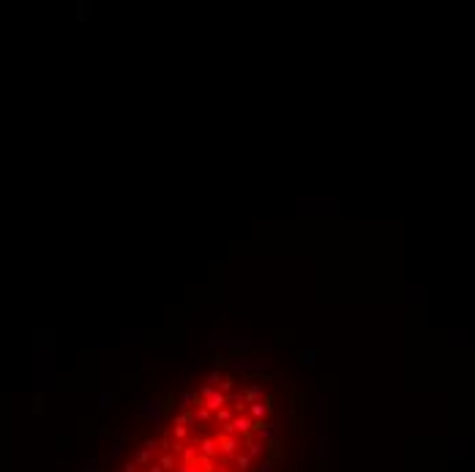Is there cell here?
<instances>
[{"label": "cell", "instance_id": "obj_1", "mask_svg": "<svg viewBox=\"0 0 475 472\" xmlns=\"http://www.w3.org/2000/svg\"><path fill=\"white\" fill-rule=\"evenodd\" d=\"M243 399H246V404H254V402H265L268 396H265V388H259V385H252V388L243 393Z\"/></svg>", "mask_w": 475, "mask_h": 472}, {"label": "cell", "instance_id": "obj_2", "mask_svg": "<svg viewBox=\"0 0 475 472\" xmlns=\"http://www.w3.org/2000/svg\"><path fill=\"white\" fill-rule=\"evenodd\" d=\"M232 418H235V415H232V409H229V407L216 409V420H219V423H229Z\"/></svg>", "mask_w": 475, "mask_h": 472}, {"label": "cell", "instance_id": "obj_3", "mask_svg": "<svg viewBox=\"0 0 475 472\" xmlns=\"http://www.w3.org/2000/svg\"><path fill=\"white\" fill-rule=\"evenodd\" d=\"M314 349H298V358L300 360H303V363H306V366H314Z\"/></svg>", "mask_w": 475, "mask_h": 472}, {"label": "cell", "instance_id": "obj_4", "mask_svg": "<svg viewBox=\"0 0 475 472\" xmlns=\"http://www.w3.org/2000/svg\"><path fill=\"white\" fill-rule=\"evenodd\" d=\"M232 385H235V379H232V377H221V382L216 385V390H221V393H227V390L232 388Z\"/></svg>", "mask_w": 475, "mask_h": 472}, {"label": "cell", "instance_id": "obj_5", "mask_svg": "<svg viewBox=\"0 0 475 472\" xmlns=\"http://www.w3.org/2000/svg\"><path fill=\"white\" fill-rule=\"evenodd\" d=\"M194 420H200V423H208V420H211V409L200 407V409H197V415H194Z\"/></svg>", "mask_w": 475, "mask_h": 472}, {"label": "cell", "instance_id": "obj_6", "mask_svg": "<svg viewBox=\"0 0 475 472\" xmlns=\"http://www.w3.org/2000/svg\"><path fill=\"white\" fill-rule=\"evenodd\" d=\"M219 382H221V371H219V369H213V371L208 374V385H211V388H216Z\"/></svg>", "mask_w": 475, "mask_h": 472}, {"label": "cell", "instance_id": "obj_7", "mask_svg": "<svg viewBox=\"0 0 475 472\" xmlns=\"http://www.w3.org/2000/svg\"><path fill=\"white\" fill-rule=\"evenodd\" d=\"M112 399H115V396H101V399H99V407H101V409L112 407Z\"/></svg>", "mask_w": 475, "mask_h": 472}, {"label": "cell", "instance_id": "obj_8", "mask_svg": "<svg viewBox=\"0 0 475 472\" xmlns=\"http://www.w3.org/2000/svg\"><path fill=\"white\" fill-rule=\"evenodd\" d=\"M175 437L186 439V437H188V429H186V426H175Z\"/></svg>", "mask_w": 475, "mask_h": 472}, {"label": "cell", "instance_id": "obj_9", "mask_svg": "<svg viewBox=\"0 0 475 472\" xmlns=\"http://www.w3.org/2000/svg\"><path fill=\"white\" fill-rule=\"evenodd\" d=\"M259 472H273V461H270V459H265V461H262V467H259Z\"/></svg>", "mask_w": 475, "mask_h": 472}, {"label": "cell", "instance_id": "obj_10", "mask_svg": "<svg viewBox=\"0 0 475 472\" xmlns=\"http://www.w3.org/2000/svg\"><path fill=\"white\" fill-rule=\"evenodd\" d=\"M221 363H227V358H224V355H216V358H213V366H221Z\"/></svg>", "mask_w": 475, "mask_h": 472}]
</instances>
